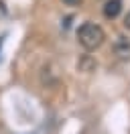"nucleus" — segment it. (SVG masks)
<instances>
[{
    "label": "nucleus",
    "instance_id": "3",
    "mask_svg": "<svg viewBox=\"0 0 130 134\" xmlns=\"http://www.w3.org/2000/svg\"><path fill=\"white\" fill-rule=\"evenodd\" d=\"M63 2L67 4V6H73V8H75V6H81L83 0H63Z\"/></svg>",
    "mask_w": 130,
    "mask_h": 134
},
{
    "label": "nucleus",
    "instance_id": "2",
    "mask_svg": "<svg viewBox=\"0 0 130 134\" xmlns=\"http://www.w3.org/2000/svg\"><path fill=\"white\" fill-rule=\"evenodd\" d=\"M122 12V0H108L104 4V16L106 18H116Z\"/></svg>",
    "mask_w": 130,
    "mask_h": 134
},
{
    "label": "nucleus",
    "instance_id": "4",
    "mask_svg": "<svg viewBox=\"0 0 130 134\" xmlns=\"http://www.w3.org/2000/svg\"><path fill=\"white\" fill-rule=\"evenodd\" d=\"M124 26H126V29H130V12L126 14V18H124Z\"/></svg>",
    "mask_w": 130,
    "mask_h": 134
},
{
    "label": "nucleus",
    "instance_id": "1",
    "mask_svg": "<svg viewBox=\"0 0 130 134\" xmlns=\"http://www.w3.org/2000/svg\"><path fill=\"white\" fill-rule=\"evenodd\" d=\"M104 39H106L104 29L100 25H94V23H83L79 26V31H77V41H79V45L83 49H88V51L98 49L104 43Z\"/></svg>",
    "mask_w": 130,
    "mask_h": 134
}]
</instances>
